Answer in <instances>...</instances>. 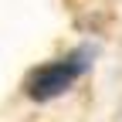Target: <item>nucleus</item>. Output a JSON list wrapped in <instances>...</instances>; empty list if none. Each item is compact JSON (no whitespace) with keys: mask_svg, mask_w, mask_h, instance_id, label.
<instances>
[{"mask_svg":"<svg viewBox=\"0 0 122 122\" xmlns=\"http://www.w3.org/2000/svg\"><path fill=\"white\" fill-rule=\"evenodd\" d=\"M88 68V51H71L65 58H58V61H48V65H41L30 71V78H27V98H34V102H54L58 95H65V92L75 85L85 75Z\"/></svg>","mask_w":122,"mask_h":122,"instance_id":"f257e3e1","label":"nucleus"}]
</instances>
